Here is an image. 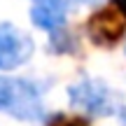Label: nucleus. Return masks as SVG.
Listing matches in <instances>:
<instances>
[{"label":"nucleus","mask_w":126,"mask_h":126,"mask_svg":"<svg viewBox=\"0 0 126 126\" xmlns=\"http://www.w3.org/2000/svg\"><path fill=\"white\" fill-rule=\"evenodd\" d=\"M68 96H70L72 108L82 110V112L91 114V117H108V114H114L119 110L117 94L108 84H103L100 79L84 77V79L75 82L68 89Z\"/></svg>","instance_id":"1"},{"label":"nucleus","mask_w":126,"mask_h":126,"mask_svg":"<svg viewBox=\"0 0 126 126\" xmlns=\"http://www.w3.org/2000/svg\"><path fill=\"white\" fill-rule=\"evenodd\" d=\"M35 45L31 35L14 23H0V72L21 68L33 56Z\"/></svg>","instance_id":"2"},{"label":"nucleus","mask_w":126,"mask_h":126,"mask_svg":"<svg viewBox=\"0 0 126 126\" xmlns=\"http://www.w3.org/2000/svg\"><path fill=\"white\" fill-rule=\"evenodd\" d=\"M86 35L96 47H114L126 35V16L117 7H103L89 16Z\"/></svg>","instance_id":"3"},{"label":"nucleus","mask_w":126,"mask_h":126,"mask_svg":"<svg viewBox=\"0 0 126 126\" xmlns=\"http://www.w3.org/2000/svg\"><path fill=\"white\" fill-rule=\"evenodd\" d=\"M31 21L40 31H59L65 21V5L63 0H37L31 7Z\"/></svg>","instance_id":"4"},{"label":"nucleus","mask_w":126,"mask_h":126,"mask_svg":"<svg viewBox=\"0 0 126 126\" xmlns=\"http://www.w3.org/2000/svg\"><path fill=\"white\" fill-rule=\"evenodd\" d=\"M16 94H19V79L0 77V110L9 112L16 103Z\"/></svg>","instance_id":"5"},{"label":"nucleus","mask_w":126,"mask_h":126,"mask_svg":"<svg viewBox=\"0 0 126 126\" xmlns=\"http://www.w3.org/2000/svg\"><path fill=\"white\" fill-rule=\"evenodd\" d=\"M45 126H91L89 119L84 117H68V114H56V117L47 119Z\"/></svg>","instance_id":"6"},{"label":"nucleus","mask_w":126,"mask_h":126,"mask_svg":"<svg viewBox=\"0 0 126 126\" xmlns=\"http://www.w3.org/2000/svg\"><path fill=\"white\" fill-rule=\"evenodd\" d=\"M114 7H117L119 12H122L124 16H126V0H114Z\"/></svg>","instance_id":"7"},{"label":"nucleus","mask_w":126,"mask_h":126,"mask_svg":"<svg viewBox=\"0 0 126 126\" xmlns=\"http://www.w3.org/2000/svg\"><path fill=\"white\" fill-rule=\"evenodd\" d=\"M82 2H96V0H82Z\"/></svg>","instance_id":"8"},{"label":"nucleus","mask_w":126,"mask_h":126,"mask_svg":"<svg viewBox=\"0 0 126 126\" xmlns=\"http://www.w3.org/2000/svg\"><path fill=\"white\" fill-rule=\"evenodd\" d=\"M35 2H37V0H35Z\"/></svg>","instance_id":"9"}]
</instances>
